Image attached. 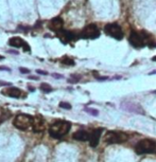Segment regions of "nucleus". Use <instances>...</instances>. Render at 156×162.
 Listing matches in <instances>:
<instances>
[{
    "mask_svg": "<svg viewBox=\"0 0 156 162\" xmlns=\"http://www.w3.org/2000/svg\"><path fill=\"white\" fill-rule=\"evenodd\" d=\"M28 88H29V90H30V91H34V90H35V88H34V87H32V86H29Z\"/></svg>",
    "mask_w": 156,
    "mask_h": 162,
    "instance_id": "nucleus-24",
    "label": "nucleus"
},
{
    "mask_svg": "<svg viewBox=\"0 0 156 162\" xmlns=\"http://www.w3.org/2000/svg\"><path fill=\"white\" fill-rule=\"evenodd\" d=\"M102 128H97L94 129V130L90 132V136H89V145L91 147H97L98 144H99V141H100V138L102 136Z\"/></svg>",
    "mask_w": 156,
    "mask_h": 162,
    "instance_id": "nucleus-8",
    "label": "nucleus"
},
{
    "mask_svg": "<svg viewBox=\"0 0 156 162\" xmlns=\"http://www.w3.org/2000/svg\"><path fill=\"white\" fill-rule=\"evenodd\" d=\"M63 25H64V20L62 19L61 17H54L53 19L50 20V23H48V28L57 33V32L62 31Z\"/></svg>",
    "mask_w": 156,
    "mask_h": 162,
    "instance_id": "nucleus-10",
    "label": "nucleus"
},
{
    "mask_svg": "<svg viewBox=\"0 0 156 162\" xmlns=\"http://www.w3.org/2000/svg\"><path fill=\"white\" fill-rule=\"evenodd\" d=\"M89 136L90 134L87 132L86 130H78L75 131L74 134H73L72 138L77 141H89Z\"/></svg>",
    "mask_w": 156,
    "mask_h": 162,
    "instance_id": "nucleus-12",
    "label": "nucleus"
},
{
    "mask_svg": "<svg viewBox=\"0 0 156 162\" xmlns=\"http://www.w3.org/2000/svg\"><path fill=\"white\" fill-rule=\"evenodd\" d=\"M3 58H4V57H3V56L2 55H0V61H2V59Z\"/></svg>",
    "mask_w": 156,
    "mask_h": 162,
    "instance_id": "nucleus-26",
    "label": "nucleus"
},
{
    "mask_svg": "<svg viewBox=\"0 0 156 162\" xmlns=\"http://www.w3.org/2000/svg\"><path fill=\"white\" fill-rule=\"evenodd\" d=\"M19 71L21 73H30V70L29 69H27V68H19Z\"/></svg>",
    "mask_w": 156,
    "mask_h": 162,
    "instance_id": "nucleus-20",
    "label": "nucleus"
},
{
    "mask_svg": "<svg viewBox=\"0 0 156 162\" xmlns=\"http://www.w3.org/2000/svg\"><path fill=\"white\" fill-rule=\"evenodd\" d=\"M39 88L44 91V92L48 93V92H51L52 91V87L50 86L49 84H47V83H42L40 84V86H39Z\"/></svg>",
    "mask_w": 156,
    "mask_h": 162,
    "instance_id": "nucleus-15",
    "label": "nucleus"
},
{
    "mask_svg": "<svg viewBox=\"0 0 156 162\" xmlns=\"http://www.w3.org/2000/svg\"><path fill=\"white\" fill-rule=\"evenodd\" d=\"M36 73H38V74H42V75H48L47 71H44V70H40V69H37L36 70Z\"/></svg>",
    "mask_w": 156,
    "mask_h": 162,
    "instance_id": "nucleus-19",
    "label": "nucleus"
},
{
    "mask_svg": "<svg viewBox=\"0 0 156 162\" xmlns=\"http://www.w3.org/2000/svg\"><path fill=\"white\" fill-rule=\"evenodd\" d=\"M3 95H6V96H10V98H21L22 95V91L19 89V88H17V87H9V88H6V89H3L1 91Z\"/></svg>",
    "mask_w": 156,
    "mask_h": 162,
    "instance_id": "nucleus-9",
    "label": "nucleus"
},
{
    "mask_svg": "<svg viewBox=\"0 0 156 162\" xmlns=\"http://www.w3.org/2000/svg\"><path fill=\"white\" fill-rule=\"evenodd\" d=\"M32 129L35 132H42L45 130V121L42 118V116H37L33 118V125Z\"/></svg>",
    "mask_w": 156,
    "mask_h": 162,
    "instance_id": "nucleus-11",
    "label": "nucleus"
},
{
    "mask_svg": "<svg viewBox=\"0 0 156 162\" xmlns=\"http://www.w3.org/2000/svg\"><path fill=\"white\" fill-rule=\"evenodd\" d=\"M80 36L85 39H95L100 36V31L95 23H90L83 29Z\"/></svg>",
    "mask_w": 156,
    "mask_h": 162,
    "instance_id": "nucleus-7",
    "label": "nucleus"
},
{
    "mask_svg": "<svg viewBox=\"0 0 156 162\" xmlns=\"http://www.w3.org/2000/svg\"><path fill=\"white\" fill-rule=\"evenodd\" d=\"M13 125L20 130H27L33 125V117L25 113H20L15 117L13 120Z\"/></svg>",
    "mask_w": 156,
    "mask_h": 162,
    "instance_id": "nucleus-4",
    "label": "nucleus"
},
{
    "mask_svg": "<svg viewBox=\"0 0 156 162\" xmlns=\"http://www.w3.org/2000/svg\"><path fill=\"white\" fill-rule=\"evenodd\" d=\"M70 128H71V124L67 121L59 120L53 122L49 127V134L52 138L55 139H61L62 137L66 136L69 132Z\"/></svg>",
    "mask_w": 156,
    "mask_h": 162,
    "instance_id": "nucleus-1",
    "label": "nucleus"
},
{
    "mask_svg": "<svg viewBox=\"0 0 156 162\" xmlns=\"http://www.w3.org/2000/svg\"><path fill=\"white\" fill-rule=\"evenodd\" d=\"M60 107H61V108L67 109V110L71 109V105H70L69 103H67V102H61V103H60Z\"/></svg>",
    "mask_w": 156,
    "mask_h": 162,
    "instance_id": "nucleus-16",
    "label": "nucleus"
},
{
    "mask_svg": "<svg viewBox=\"0 0 156 162\" xmlns=\"http://www.w3.org/2000/svg\"><path fill=\"white\" fill-rule=\"evenodd\" d=\"M128 140V136L119 130H108L104 136V142L106 144H121V143L126 142Z\"/></svg>",
    "mask_w": 156,
    "mask_h": 162,
    "instance_id": "nucleus-3",
    "label": "nucleus"
},
{
    "mask_svg": "<svg viewBox=\"0 0 156 162\" xmlns=\"http://www.w3.org/2000/svg\"><path fill=\"white\" fill-rule=\"evenodd\" d=\"M128 42L133 47L135 48H142L147 45V37L145 33H138L136 31H132Z\"/></svg>",
    "mask_w": 156,
    "mask_h": 162,
    "instance_id": "nucleus-6",
    "label": "nucleus"
},
{
    "mask_svg": "<svg viewBox=\"0 0 156 162\" xmlns=\"http://www.w3.org/2000/svg\"><path fill=\"white\" fill-rule=\"evenodd\" d=\"M104 31L108 36L120 40L123 38V31L118 23H107L104 27Z\"/></svg>",
    "mask_w": 156,
    "mask_h": 162,
    "instance_id": "nucleus-5",
    "label": "nucleus"
},
{
    "mask_svg": "<svg viewBox=\"0 0 156 162\" xmlns=\"http://www.w3.org/2000/svg\"><path fill=\"white\" fill-rule=\"evenodd\" d=\"M9 45L14 48H20V47L26 46L27 44H26L20 37H12V38H10V40H9Z\"/></svg>",
    "mask_w": 156,
    "mask_h": 162,
    "instance_id": "nucleus-13",
    "label": "nucleus"
},
{
    "mask_svg": "<svg viewBox=\"0 0 156 162\" xmlns=\"http://www.w3.org/2000/svg\"><path fill=\"white\" fill-rule=\"evenodd\" d=\"M61 63L63 65H66V66H73V65H74V61H73L72 58L68 57V56H64V57L61 59Z\"/></svg>",
    "mask_w": 156,
    "mask_h": 162,
    "instance_id": "nucleus-14",
    "label": "nucleus"
},
{
    "mask_svg": "<svg viewBox=\"0 0 156 162\" xmlns=\"http://www.w3.org/2000/svg\"><path fill=\"white\" fill-rule=\"evenodd\" d=\"M71 78H73V80H74V82H78V81H80L81 76H80V75H75V74H72V75H71Z\"/></svg>",
    "mask_w": 156,
    "mask_h": 162,
    "instance_id": "nucleus-21",
    "label": "nucleus"
},
{
    "mask_svg": "<svg viewBox=\"0 0 156 162\" xmlns=\"http://www.w3.org/2000/svg\"><path fill=\"white\" fill-rule=\"evenodd\" d=\"M29 78H30V80H38V77H37V76H32V75L29 76Z\"/></svg>",
    "mask_w": 156,
    "mask_h": 162,
    "instance_id": "nucleus-23",
    "label": "nucleus"
},
{
    "mask_svg": "<svg viewBox=\"0 0 156 162\" xmlns=\"http://www.w3.org/2000/svg\"><path fill=\"white\" fill-rule=\"evenodd\" d=\"M85 111L90 113L92 116H98L99 115V111H98L97 109H92V108H85Z\"/></svg>",
    "mask_w": 156,
    "mask_h": 162,
    "instance_id": "nucleus-17",
    "label": "nucleus"
},
{
    "mask_svg": "<svg viewBox=\"0 0 156 162\" xmlns=\"http://www.w3.org/2000/svg\"><path fill=\"white\" fill-rule=\"evenodd\" d=\"M8 116H6V111L4 110H1V112H0V123L2 122L4 119H8Z\"/></svg>",
    "mask_w": 156,
    "mask_h": 162,
    "instance_id": "nucleus-18",
    "label": "nucleus"
},
{
    "mask_svg": "<svg viewBox=\"0 0 156 162\" xmlns=\"http://www.w3.org/2000/svg\"><path fill=\"white\" fill-rule=\"evenodd\" d=\"M135 151L138 155H148L156 153V142L152 139H142L135 145Z\"/></svg>",
    "mask_w": 156,
    "mask_h": 162,
    "instance_id": "nucleus-2",
    "label": "nucleus"
},
{
    "mask_svg": "<svg viewBox=\"0 0 156 162\" xmlns=\"http://www.w3.org/2000/svg\"><path fill=\"white\" fill-rule=\"evenodd\" d=\"M52 76L54 78H63V75H61V74H56V73H53Z\"/></svg>",
    "mask_w": 156,
    "mask_h": 162,
    "instance_id": "nucleus-22",
    "label": "nucleus"
},
{
    "mask_svg": "<svg viewBox=\"0 0 156 162\" xmlns=\"http://www.w3.org/2000/svg\"><path fill=\"white\" fill-rule=\"evenodd\" d=\"M154 92H155V93H156V91H154Z\"/></svg>",
    "mask_w": 156,
    "mask_h": 162,
    "instance_id": "nucleus-27",
    "label": "nucleus"
},
{
    "mask_svg": "<svg viewBox=\"0 0 156 162\" xmlns=\"http://www.w3.org/2000/svg\"><path fill=\"white\" fill-rule=\"evenodd\" d=\"M154 73H156V70H155V71H152V72H150L149 74H150V75H152V74H154Z\"/></svg>",
    "mask_w": 156,
    "mask_h": 162,
    "instance_id": "nucleus-25",
    "label": "nucleus"
}]
</instances>
